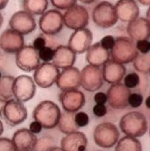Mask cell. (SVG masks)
<instances>
[{
	"label": "cell",
	"instance_id": "6da1fadb",
	"mask_svg": "<svg viewBox=\"0 0 150 151\" xmlns=\"http://www.w3.org/2000/svg\"><path fill=\"white\" fill-rule=\"evenodd\" d=\"M61 109L59 106L52 101H41L34 109V120L38 121L45 129H52L56 128L60 118Z\"/></svg>",
	"mask_w": 150,
	"mask_h": 151
},
{
	"label": "cell",
	"instance_id": "7a4b0ae2",
	"mask_svg": "<svg viewBox=\"0 0 150 151\" xmlns=\"http://www.w3.org/2000/svg\"><path fill=\"white\" fill-rule=\"evenodd\" d=\"M119 128L126 136L139 138L147 131V120L144 114L139 111H131L120 119Z\"/></svg>",
	"mask_w": 150,
	"mask_h": 151
},
{
	"label": "cell",
	"instance_id": "3957f363",
	"mask_svg": "<svg viewBox=\"0 0 150 151\" xmlns=\"http://www.w3.org/2000/svg\"><path fill=\"white\" fill-rule=\"evenodd\" d=\"M111 60L127 64L135 60L139 54L134 41L126 36H119L115 39V44L110 52Z\"/></svg>",
	"mask_w": 150,
	"mask_h": 151
},
{
	"label": "cell",
	"instance_id": "277c9868",
	"mask_svg": "<svg viewBox=\"0 0 150 151\" xmlns=\"http://www.w3.org/2000/svg\"><path fill=\"white\" fill-rule=\"evenodd\" d=\"M119 139V131L116 125L111 122L99 124L93 131V139L97 146L103 148L114 147Z\"/></svg>",
	"mask_w": 150,
	"mask_h": 151
},
{
	"label": "cell",
	"instance_id": "5b68a950",
	"mask_svg": "<svg viewBox=\"0 0 150 151\" xmlns=\"http://www.w3.org/2000/svg\"><path fill=\"white\" fill-rule=\"evenodd\" d=\"M27 109L23 102L18 101L16 99L9 100L5 102L4 106L0 111V115L12 127L20 125L27 119Z\"/></svg>",
	"mask_w": 150,
	"mask_h": 151
},
{
	"label": "cell",
	"instance_id": "8992f818",
	"mask_svg": "<svg viewBox=\"0 0 150 151\" xmlns=\"http://www.w3.org/2000/svg\"><path fill=\"white\" fill-rule=\"evenodd\" d=\"M92 20L95 24L103 29L114 26L118 20L115 6L107 1L99 3L92 11Z\"/></svg>",
	"mask_w": 150,
	"mask_h": 151
},
{
	"label": "cell",
	"instance_id": "52a82bcc",
	"mask_svg": "<svg viewBox=\"0 0 150 151\" xmlns=\"http://www.w3.org/2000/svg\"><path fill=\"white\" fill-rule=\"evenodd\" d=\"M63 25L72 30H78L86 28L89 24V13L88 10L80 5H74L71 8L67 9L62 15Z\"/></svg>",
	"mask_w": 150,
	"mask_h": 151
},
{
	"label": "cell",
	"instance_id": "ba28073f",
	"mask_svg": "<svg viewBox=\"0 0 150 151\" xmlns=\"http://www.w3.org/2000/svg\"><path fill=\"white\" fill-rule=\"evenodd\" d=\"M36 91L35 82L29 75H19L15 78L13 83L14 98L21 102H26L34 98Z\"/></svg>",
	"mask_w": 150,
	"mask_h": 151
},
{
	"label": "cell",
	"instance_id": "9c48e42d",
	"mask_svg": "<svg viewBox=\"0 0 150 151\" xmlns=\"http://www.w3.org/2000/svg\"><path fill=\"white\" fill-rule=\"evenodd\" d=\"M63 27L62 14L57 9H52L41 16L39 19V28L46 35H55Z\"/></svg>",
	"mask_w": 150,
	"mask_h": 151
},
{
	"label": "cell",
	"instance_id": "30bf717a",
	"mask_svg": "<svg viewBox=\"0 0 150 151\" xmlns=\"http://www.w3.org/2000/svg\"><path fill=\"white\" fill-rule=\"evenodd\" d=\"M102 70L100 67L86 65L80 72V86L85 91L94 92L103 85Z\"/></svg>",
	"mask_w": 150,
	"mask_h": 151
},
{
	"label": "cell",
	"instance_id": "8fae6325",
	"mask_svg": "<svg viewBox=\"0 0 150 151\" xmlns=\"http://www.w3.org/2000/svg\"><path fill=\"white\" fill-rule=\"evenodd\" d=\"M60 70L52 63H43L34 70V81L41 88H49L55 83Z\"/></svg>",
	"mask_w": 150,
	"mask_h": 151
},
{
	"label": "cell",
	"instance_id": "7c38bea8",
	"mask_svg": "<svg viewBox=\"0 0 150 151\" xmlns=\"http://www.w3.org/2000/svg\"><path fill=\"white\" fill-rule=\"evenodd\" d=\"M10 29L22 35H28L36 28V22L33 15L24 10L16 12L9 20Z\"/></svg>",
	"mask_w": 150,
	"mask_h": 151
},
{
	"label": "cell",
	"instance_id": "4fadbf2b",
	"mask_svg": "<svg viewBox=\"0 0 150 151\" xmlns=\"http://www.w3.org/2000/svg\"><path fill=\"white\" fill-rule=\"evenodd\" d=\"M38 51L31 45H24L16 53V64L24 72H33L40 65Z\"/></svg>",
	"mask_w": 150,
	"mask_h": 151
},
{
	"label": "cell",
	"instance_id": "5bb4252c",
	"mask_svg": "<svg viewBox=\"0 0 150 151\" xmlns=\"http://www.w3.org/2000/svg\"><path fill=\"white\" fill-rule=\"evenodd\" d=\"M59 101L64 111L76 113L85 104V95L77 89L62 91L59 95Z\"/></svg>",
	"mask_w": 150,
	"mask_h": 151
},
{
	"label": "cell",
	"instance_id": "9a60e30c",
	"mask_svg": "<svg viewBox=\"0 0 150 151\" xmlns=\"http://www.w3.org/2000/svg\"><path fill=\"white\" fill-rule=\"evenodd\" d=\"M130 93L129 89L118 82V83L111 84L106 94L108 102L112 109H122L128 106V97Z\"/></svg>",
	"mask_w": 150,
	"mask_h": 151
},
{
	"label": "cell",
	"instance_id": "2e32d148",
	"mask_svg": "<svg viewBox=\"0 0 150 151\" xmlns=\"http://www.w3.org/2000/svg\"><path fill=\"white\" fill-rule=\"evenodd\" d=\"M92 43V33L87 28L75 30L68 41V47L76 54L84 53Z\"/></svg>",
	"mask_w": 150,
	"mask_h": 151
},
{
	"label": "cell",
	"instance_id": "e0dca14e",
	"mask_svg": "<svg viewBox=\"0 0 150 151\" xmlns=\"http://www.w3.org/2000/svg\"><path fill=\"white\" fill-rule=\"evenodd\" d=\"M24 46V35L16 31L6 29L0 35V49L6 53H17Z\"/></svg>",
	"mask_w": 150,
	"mask_h": 151
},
{
	"label": "cell",
	"instance_id": "ac0fdd59",
	"mask_svg": "<svg viewBox=\"0 0 150 151\" xmlns=\"http://www.w3.org/2000/svg\"><path fill=\"white\" fill-rule=\"evenodd\" d=\"M55 83L62 91L77 89L80 86V70L74 66L63 69L62 72H60Z\"/></svg>",
	"mask_w": 150,
	"mask_h": 151
},
{
	"label": "cell",
	"instance_id": "d6986e66",
	"mask_svg": "<svg viewBox=\"0 0 150 151\" xmlns=\"http://www.w3.org/2000/svg\"><path fill=\"white\" fill-rule=\"evenodd\" d=\"M37 137L28 129H19L13 135L12 141L17 151H35Z\"/></svg>",
	"mask_w": 150,
	"mask_h": 151
},
{
	"label": "cell",
	"instance_id": "ffe728a7",
	"mask_svg": "<svg viewBox=\"0 0 150 151\" xmlns=\"http://www.w3.org/2000/svg\"><path fill=\"white\" fill-rule=\"evenodd\" d=\"M114 6L121 22H132L139 16V7L135 0H118Z\"/></svg>",
	"mask_w": 150,
	"mask_h": 151
},
{
	"label": "cell",
	"instance_id": "44dd1931",
	"mask_svg": "<svg viewBox=\"0 0 150 151\" xmlns=\"http://www.w3.org/2000/svg\"><path fill=\"white\" fill-rule=\"evenodd\" d=\"M88 145L86 135L81 131L67 134L61 140V148L63 151H85Z\"/></svg>",
	"mask_w": 150,
	"mask_h": 151
},
{
	"label": "cell",
	"instance_id": "7402d4cb",
	"mask_svg": "<svg viewBox=\"0 0 150 151\" xmlns=\"http://www.w3.org/2000/svg\"><path fill=\"white\" fill-rule=\"evenodd\" d=\"M126 67L124 64L118 63L113 60H108L102 69L103 81L110 84H115L123 80L126 74Z\"/></svg>",
	"mask_w": 150,
	"mask_h": 151
},
{
	"label": "cell",
	"instance_id": "603a6c76",
	"mask_svg": "<svg viewBox=\"0 0 150 151\" xmlns=\"http://www.w3.org/2000/svg\"><path fill=\"white\" fill-rule=\"evenodd\" d=\"M127 31L133 41L147 40L150 38V22L146 18L138 17L128 23Z\"/></svg>",
	"mask_w": 150,
	"mask_h": 151
},
{
	"label": "cell",
	"instance_id": "cb8c5ba5",
	"mask_svg": "<svg viewBox=\"0 0 150 151\" xmlns=\"http://www.w3.org/2000/svg\"><path fill=\"white\" fill-rule=\"evenodd\" d=\"M76 61V53L68 46L59 45L54 49L52 63L59 69L72 67Z\"/></svg>",
	"mask_w": 150,
	"mask_h": 151
},
{
	"label": "cell",
	"instance_id": "d4e9b609",
	"mask_svg": "<svg viewBox=\"0 0 150 151\" xmlns=\"http://www.w3.org/2000/svg\"><path fill=\"white\" fill-rule=\"evenodd\" d=\"M110 51L104 49L100 42L95 43L90 46L86 52V61L90 65L96 67L103 66L108 60H110Z\"/></svg>",
	"mask_w": 150,
	"mask_h": 151
},
{
	"label": "cell",
	"instance_id": "484cf974",
	"mask_svg": "<svg viewBox=\"0 0 150 151\" xmlns=\"http://www.w3.org/2000/svg\"><path fill=\"white\" fill-rule=\"evenodd\" d=\"M74 115L75 113H71L67 111H64L63 113L61 114V118L57 127L59 128V130L62 133L67 135L74 131H77L79 129L74 120Z\"/></svg>",
	"mask_w": 150,
	"mask_h": 151
},
{
	"label": "cell",
	"instance_id": "4316f807",
	"mask_svg": "<svg viewBox=\"0 0 150 151\" xmlns=\"http://www.w3.org/2000/svg\"><path fill=\"white\" fill-rule=\"evenodd\" d=\"M48 7V0H24L23 8L33 16H42Z\"/></svg>",
	"mask_w": 150,
	"mask_h": 151
},
{
	"label": "cell",
	"instance_id": "83f0119b",
	"mask_svg": "<svg viewBox=\"0 0 150 151\" xmlns=\"http://www.w3.org/2000/svg\"><path fill=\"white\" fill-rule=\"evenodd\" d=\"M15 77L11 75H4L0 78V101L6 102L14 99L13 83Z\"/></svg>",
	"mask_w": 150,
	"mask_h": 151
},
{
	"label": "cell",
	"instance_id": "f1b7e54d",
	"mask_svg": "<svg viewBox=\"0 0 150 151\" xmlns=\"http://www.w3.org/2000/svg\"><path fill=\"white\" fill-rule=\"evenodd\" d=\"M115 151H142V145L137 138L125 136L117 142Z\"/></svg>",
	"mask_w": 150,
	"mask_h": 151
},
{
	"label": "cell",
	"instance_id": "f546056e",
	"mask_svg": "<svg viewBox=\"0 0 150 151\" xmlns=\"http://www.w3.org/2000/svg\"><path fill=\"white\" fill-rule=\"evenodd\" d=\"M135 69L142 73H150V53L142 54L139 53L133 61Z\"/></svg>",
	"mask_w": 150,
	"mask_h": 151
},
{
	"label": "cell",
	"instance_id": "4dcf8cb0",
	"mask_svg": "<svg viewBox=\"0 0 150 151\" xmlns=\"http://www.w3.org/2000/svg\"><path fill=\"white\" fill-rule=\"evenodd\" d=\"M54 140L51 136L45 135L37 139L35 151H46L49 148L54 147Z\"/></svg>",
	"mask_w": 150,
	"mask_h": 151
},
{
	"label": "cell",
	"instance_id": "1f68e13d",
	"mask_svg": "<svg viewBox=\"0 0 150 151\" xmlns=\"http://www.w3.org/2000/svg\"><path fill=\"white\" fill-rule=\"evenodd\" d=\"M140 78L137 73H130L124 77V85L128 89H135L139 85Z\"/></svg>",
	"mask_w": 150,
	"mask_h": 151
},
{
	"label": "cell",
	"instance_id": "d6a6232c",
	"mask_svg": "<svg viewBox=\"0 0 150 151\" xmlns=\"http://www.w3.org/2000/svg\"><path fill=\"white\" fill-rule=\"evenodd\" d=\"M77 0H51L52 5L58 10H67L76 5Z\"/></svg>",
	"mask_w": 150,
	"mask_h": 151
},
{
	"label": "cell",
	"instance_id": "836d02e7",
	"mask_svg": "<svg viewBox=\"0 0 150 151\" xmlns=\"http://www.w3.org/2000/svg\"><path fill=\"white\" fill-rule=\"evenodd\" d=\"M54 54V49H52L51 47L45 46L43 49L38 51V55L40 60H42L44 63H51L53 58Z\"/></svg>",
	"mask_w": 150,
	"mask_h": 151
},
{
	"label": "cell",
	"instance_id": "e575fe53",
	"mask_svg": "<svg viewBox=\"0 0 150 151\" xmlns=\"http://www.w3.org/2000/svg\"><path fill=\"white\" fill-rule=\"evenodd\" d=\"M74 120H75L76 125L80 129V128H83V127H86L89 124L90 117L86 112L78 111L74 115Z\"/></svg>",
	"mask_w": 150,
	"mask_h": 151
},
{
	"label": "cell",
	"instance_id": "d590c367",
	"mask_svg": "<svg viewBox=\"0 0 150 151\" xmlns=\"http://www.w3.org/2000/svg\"><path fill=\"white\" fill-rule=\"evenodd\" d=\"M144 101V98H143V95L140 93H137V92H134V93H130L129 97H128V105L131 106L132 108H139L142 105Z\"/></svg>",
	"mask_w": 150,
	"mask_h": 151
},
{
	"label": "cell",
	"instance_id": "8d00e7d4",
	"mask_svg": "<svg viewBox=\"0 0 150 151\" xmlns=\"http://www.w3.org/2000/svg\"><path fill=\"white\" fill-rule=\"evenodd\" d=\"M0 151H17L12 139L8 138H0Z\"/></svg>",
	"mask_w": 150,
	"mask_h": 151
},
{
	"label": "cell",
	"instance_id": "74e56055",
	"mask_svg": "<svg viewBox=\"0 0 150 151\" xmlns=\"http://www.w3.org/2000/svg\"><path fill=\"white\" fill-rule=\"evenodd\" d=\"M115 39L112 35H106L100 40V45L107 51H111L115 44Z\"/></svg>",
	"mask_w": 150,
	"mask_h": 151
},
{
	"label": "cell",
	"instance_id": "f35d334b",
	"mask_svg": "<svg viewBox=\"0 0 150 151\" xmlns=\"http://www.w3.org/2000/svg\"><path fill=\"white\" fill-rule=\"evenodd\" d=\"M136 45V48H137L138 52L142 54H146L148 53L149 51V42L147 40H139L137 41Z\"/></svg>",
	"mask_w": 150,
	"mask_h": 151
},
{
	"label": "cell",
	"instance_id": "ab89813d",
	"mask_svg": "<svg viewBox=\"0 0 150 151\" xmlns=\"http://www.w3.org/2000/svg\"><path fill=\"white\" fill-rule=\"evenodd\" d=\"M92 111H93V114L96 117L102 118L107 114L108 109H107V107L104 104H96V105L93 106Z\"/></svg>",
	"mask_w": 150,
	"mask_h": 151
},
{
	"label": "cell",
	"instance_id": "60d3db41",
	"mask_svg": "<svg viewBox=\"0 0 150 151\" xmlns=\"http://www.w3.org/2000/svg\"><path fill=\"white\" fill-rule=\"evenodd\" d=\"M45 46H46V40H45L44 37H43V36H38V37H36L34 39V43H33V47L35 50L39 51V50L43 49Z\"/></svg>",
	"mask_w": 150,
	"mask_h": 151
},
{
	"label": "cell",
	"instance_id": "b9f144b4",
	"mask_svg": "<svg viewBox=\"0 0 150 151\" xmlns=\"http://www.w3.org/2000/svg\"><path fill=\"white\" fill-rule=\"evenodd\" d=\"M94 101L96 102V104H104L108 102V98H107V94L104 92H97L94 95Z\"/></svg>",
	"mask_w": 150,
	"mask_h": 151
},
{
	"label": "cell",
	"instance_id": "7bdbcfd3",
	"mask_svg": "<svg viewBox=\"0 0 150 151\" xmlns=\"http://www.w3.org/2000/svg\"><path fill=\"white\" fill-rule=\"evenodd\" d=\"M44 129V128H43V126L41 125L38 121L34 120L33 122H31V123H30V126H29V129H29L33 134L37 135V134L41 133V131H42V129Z\"/></svg>",
	"mask_w": 150,
	"mask_h": 151
},
{
	"label": "cell",
	"instance_id": "ee69618b",
	"mask_svg": "<svg viewBox=\"0 0 150 151\" xmlns=\"http://www.w3.org/2000/svg\"><path fill=\"white\" fill-rule=\"evenodd\" d=\"M8 1H9V0H0V10L4 9L7 6Z\"/></svg>",
	"mask_w": 150,
	"mask_h": 151
},
{
	"label": "cell",
	"instance_id": "f6af8a7d",
	"mask_svg": "<svg viewBox=\"0 0 150 151\" xmlns=\"http://www.w3.org/2000/svg\"><path fill=\"white\" fill-rule=\"evenodd\" d=\"M138 1L143 6H150V0H138Z\"/></svg>",
	"mask_w": 150,
	"mask_h": 151
},
{
	"label": "cell",
	"instance_id": "bcb514c9",
	"mask_svg": "<svg viewBox=\"0 0 150 151\" xmlns=\"http://www.w3.org/2000/svg\"><path fill=\"white\" fill-rule=\"evenodd\" d=\"M46 151H63L61 147H51V148H49L48 150H46Z\"/></svg>",
	"mask_w": 150,
	"mask_h": 151
},
{
	"label": "cell",
	"instance_id": "7dc6e473",
	"mask_svg": "<svg viewBox=\"0 0 150 151\" xmlns=\"http://www.w3.org/2000/svg\"><path fill=\"white\" fill-rule=\"evenodd\" d=\"M145 103H146V107L147 109H150V96H148V97L146 99Z\"/></svg>",
	"mask_w": 150,
	"mask_h": 151
},
{
	"label": "cell",
	"instance_id": "c3c4849f",
	"mask_svg": "<svg viewBox=\"0 0 150 151\" xmlns=\"http://www.w3.org/2000/svg\"><path fill=\"white\" fill-rule=\"evenodd\" d=\"M3 132H4V126H3V122H2V120H1V119H0V137L2 136Z\"/></svg>",
	"mask_w": 150,
	"mask_h": 151
},
{
	"label": "cell",
	"instance_id": "681fc988",
	"mask_svg": "<svg viewBox=\"0 0 150 151\" xmlns=\"http://www.w3.org/2000/svg\"><path fill=\"white\" fill-rule=\"evenodd\" d=\"M79 1H80L81 3H84V4H91L95 1V0H79Z\"/></svg>",
	"mask_w": 150,
	"mask_h": 151
},
{
	"label": "cell",
	"instance_id": "f907efd6",
	"mask_svg": "<svg viewBox=\"0 0 150 151\" xmlns=\"http://www.w3.org/2000/svg\"><path fill=\"white\" fill-rule=\"evenodd\" d=\"M3 22H4V17H3L2 14L0 13V28H1L2 25H3Z\"/></svg>",
	"mask_w": 150,
	"mask_h": 151
},
{
	"label": "cell",
	"instance_id": "816d5d0a",
	"mask_svg": "<svg viewBox=\"0 0 150 151\" xmlns=\"http://www.w3.org/2000/svg\"><path fill=\"white\" fill-rule=\"evenodd\" d=\"M146 19L150 22V6L148 7L147 11H146Z\"/></svg>",
	"mask_w": 150,
	"mask_h": 151
},
{
	"label": "cell",
	"instance_id": "f5cc1de1",
	"mask_svg": "<svg viewBox=\"0 0 150 151\" xmlns=\"http://www.w3.org/2000/svg\"><path fill=\"white\" fill-rule=\"evenodd\" d=\"M2 77V74H1V72H0V78H1Z\"/></svg>",
	"mask_w": 150,
	"mask_h": 151
},
{
	"label": "cell",
	"instance_id": "db71d44e",
	"mask_svg": "<svg viewBox=\"0 0 150 151\" xmlns=\"http://www.w3.org/2000/svg\"><path fill=\"white\" fill-rule=\"evenodd\" d=\"M149 51H150V42H149Z\"/></svg>",
	"mask_w": 150,
	"mask_h": 151
},
{
	"label": "cell",
	"instance_id": "11a10c76",
	"mask_svg": "<svg viewBox=\"0 0 150 151\" xmlns=\"http://www.w3.org/2000/svg\"><path fill=\"white\" fill-rule=\"evenodd\" d=\"M149 134H150V128H149Z\"/></svg>",
	"mask_w": 150,
	"mask_h": 151
}]
</instances>
